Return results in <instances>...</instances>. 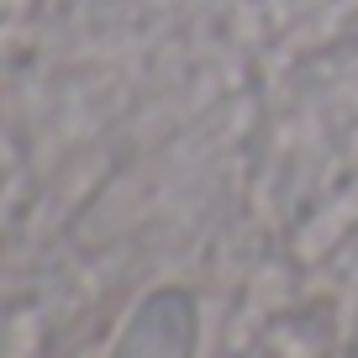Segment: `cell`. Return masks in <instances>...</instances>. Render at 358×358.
I'll list each match as a JSON object with an SVG mask.
<instances>
[{"label":"cell","instance_id":"cell-1","mask_svg":"<svg viewBox=\"0 0 358 358\" xmlns=\"http://www.w3.org/2000/svg\"><path fill=\"white\" fill-rule=\"evenodd\" d=\"M195 353V306L185 290H158L137 306L111 358H190Z\"/></svg>","mask_w":358,"mask_h":358}]
</instances>
